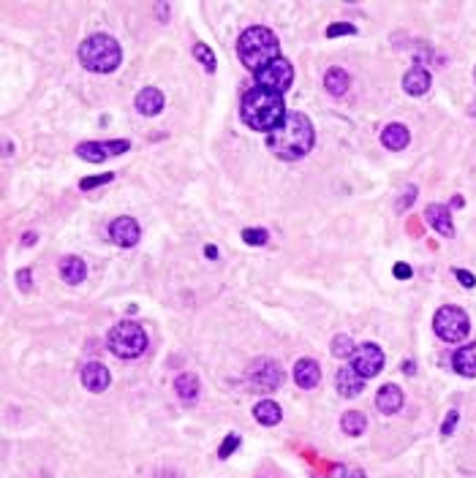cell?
<instances>
[{
  "instance_id": "cell-21",
  "label": "cell",
  "mask_w": 476,
  "mask_h": 478,
  "mask_svg": "<svg viewBox=\"0 0 476 478\" xmlns=\"http://www.w3.org/2000/svg\"><path fill=\"white\" fill-rule=\"evenodd\" d=\"M403 90H406L408 95H425V92L430 90V74H428V68L414 66V68L403 77Z\"/></svg>"
},
{
  "instance_id": "cell-10",
  "label": "cell",
  "mask_w": 476,
  "mask_h": 478,
  "mask_svg": "<svg viewBox=\"0 0 476 478\" xmlns=\"http://www.w3.org/2000/svg\"><path fill=\"white\" fill-rule=\"evenodd\" d=\"M351 367L365 381L368 378H376L384 370V350L376 346V343H362V346H356V353L351 356Z\"/></svg>"
},
{
  "instance_id": "cell-20",
  "label": "cell",
  "mask_w": 476,
  "mask_h": 478,
  "mask_svg": "<svg viewBox=\"0 0 476 478\" xmlns=\"http://www.w3.org/2000/svg\"><path fill=\"white\" fill-rule=\"evenodd\" d=\"M408 141H411V133L406 126H400V123H392L387 128L381 130V144L392 150V152H400V150H406L408 147Z\"/></svg>"
},
{
  "instance_id": "cell-25",
  "label": "cell",
  "mask_w": 476,
  "mask_h": 478,
  "mask_svg": "<svg viewBox=\"0 0 476 478\" xmlns=\"http://www.w3.org/2000/svg\"><path fill=\"white\" fill-rule=\"evenodd\" d=\"M365 427H368V419H365V413H359V410H348L346 416L341 419V430L351 437H356V435L365 432Z\"/></svg>"
},
{
  "instance_id": "cell-18",
  "label": "cell",
  "mask_w": 476,
  "mask_h": 478,
  "mask_svg": "<svg viewBox=\"0 0 476 478\" xmlns=\"http://www.w3.org/2000/svg\"><path fill=\"white\" fill-rule=\"evenodd\" d=\"M335 386H338V391L343 394V397H356L359 391L365 389V378L348 364V367H343V370H338V375H335Z\"/></svg>"
},
{
  "instance_id": "cell-19",
  "label": "cell",
  "mask_w": 476,
  "mask_h": 478,
  "mask_svg": "<svg viewBox=\"0 0 476 478\" xmlns=\"http://www.w3.org/2000/svg\"><path fill=\"white\" fill-rule=\"evenodd\" d=\"M174 391H177L180 402L193 405V402L199 399V391H202V384H199L196 372H182V375H177V381H174Z\"/></svg>"
},
{
  "instance_id": "cell-6",
  "label": "cell",
  "mask_w": 476,
  "mask_h": 478,
  "mask_svg": "<svg viewBox=\"0 0 476 478\" xmlns=\"http://www.w3.org/2000/svg\"><path fill=\"white\" fill-rule=\"evenodd\" d=\"M433 329L444 343H463L468 337V332H471V321H468V315L460 307L446 304V307H441L435 312Z\"/></svg>"
},
{
  "instance_id": "cell-24",
  "label": "cell",
  "mask_w": 476,
  "mask_h": 478,
  "mask_svg": "<svg viewBox=\"0 0 476 478\" xmlns=\"http://www.w3.org/2000/svg\"><path fill=\"white\" fill-rule=\"evenodd\" d=\"M324 87H327V92L335 95V98L346 95L348 87H351V77H348V71H343V68H330L327 77H324Z\"/></svg>"
},
{
  "instance_id": "cell-7",
  "label": "cell",
  "mask_w": 476,
  "mask_h": 478,
  "mask_svg": "<svg viewBox=\"0 0 476 478\" xmlns=\"http://www.w3.org/2000/svg\"><path fill=\"white\" fill-rule=\"evenodd\" d=\"M294 82V66L286 60V57H278L272 63H267L261 71H256V85L264 90H272V92H286Z\"/></svg>"
},
{
  "instance_id": "cell-37",
  "label": "cell",
  "mask_w": 476,
  "mask_h": 478,
  "mask_svg": "<svg viewBox=\"0 0 476 478\" xmlns=\"http://www.w3.org/2000/svg\"><path fill=\"white\" fill-rule=\"evenodd\" d=\"M403 372H406V375H414V372H417V364H414L411 359H406V361H403Z\"/></svg>"
},
{
  "instance_id": "cell-36",
  "label": "cell",
  "mask_w": 476,
  "mask_h": 478,
  "mask_svg": "<svg viewBox=\"0 0 476 478\" xmlns=\"http://www.w3.org/2000/svg\"><path fill=\"white\" fill-rule=\"evenodd\" d=\"M392 272H394V277H397V280H408V277L414 275L408 263H394V269H392Z\"/></svg>"
},
{
  "instance_id": "cell-40",
  "label": "cell",
  "mask_w": 476,
  "mask_h": 478,
  "mask_svg": "<svg viewBox=\"0 0 476 478\" xmlns=\"http://www.w3.org/2000/svg\"><path fill=\"white\" fill-rule=\"evenodd\" d=\"M166 14H169V8H166V3H158V17H161V19H166Z\"/></svg>"
},
{
  "instance_id": "cell-2",
  "label": "cell",
  "mask_w": 476,
  "mask_h": 478,
  "mask_svg": "<svg viewBox=\"0 0 476 478\" xmlns=\"http://www.w3.org/2000/svg\"><path fill=\"white\" fill-rule=\"evenodd\" d=\"M313 141H316V130H313V123L307 120V114H303V112H289L286 123L267 136V147L280 161L305 158L310 152Z\"/></svg>"
},
{
  "instance_id": "cell-34",
  "label": "cell",
  "mask_w": 476,
  "mask_h": 478,
  "mask_svg": "<svg viewBox=\"0 0 476 478\" xmlns=\"http://www.w3.org/2000/svg\"><path fill=\"white\" fill-rule=\"evenodd\" d=\"M17 286H19L22 291H30V286H33V275H30V269H19V272H17Z\"/></svg>"
},
{
  "instance_id": "cell-38",
  "label": "cell",
  "mask_w": 476,
  "mask_h": 478,
  "mask_svg": "<svg viewBox=\"0 0 476 478\" xmlns=\"http://www.w3.org/2000/svg\"><path fill=\"white\" fill-rule=\"evenodd\" d=\"M22 245H28V248H30V245H36V234H33V231H28V234L22 237Z\"/></svg>"
},
{
  "instance_id": "cell-39",
  "label": "cell",
  "mask_w": 476,
  "mask_h": 478,
  "mask_svg": "<svg viewBox=\"0 0 476 478\" xmlns=\"http://www.w3.org/2000/svg\"><path fill=\"white\" fill-rule=\"evenodd\" d=\"M204 256H207V259L216 261V259H218V248H216V245H207V248H204Z\"/></svg>"
},
{
  "instance_id": "cell-5",
  "label": "cell",
  "mask_w": 476,
  "mask_h": 478,
  "mask_svg": "<svg viewBox=\"0 0 476 478\" xmlns=\"http://www.w3.org/2000/svg\"><path fill=\"white\" fill-rule=\"evenodd\" d=\"M106 346L117 359H139L147 350V332L136 321H120L112 326Z\"/></svg>"
},
{
  "instance_id": "cell-9",
  "label": "cell",
  "mask_w": 476,
  "mask_h": 478,
  "mask_svg": "<svg viewBox=\"0 0 476 478\" xmlns=\"http://www.w3.org/2000/svg\"><path fill=\"white\" fill-rule=\"evenodd\" d=\"M131 150L128 139H115V141H82L77 144V155L85 158L90 163H104L106 158H115V155H123Z\"/></svg>"
},
{
  "instance_id": "cell-35",
  "label": "cell",
  "mask_w": 476,
  "mask_h": 478,
  "mask_svg": "<svg viewBox=\"0 0 476 478\" xmlns=\"http://www.w3.org/2000/svg\"><path fill=\"white\" fill-rule=\"evenodd\" d=\"M455 277L460 280L463 288H474L476 286V277L471 275V272H466V269H455Z\"/></svg>"
},
{
  "instance_id": "cell-28",
  "label": "cell",
  "mask_w": 476,
  "mask_h": 478,
  "mask_svg": "<svg viewBox=\"0 0 476 478\" xmlns=\"http://www.w3.org/2000/svg\"><path fill=\"white\" fill-rule=\"evenodd\" d=\"M242 239H245V245H251V248H261V245H267L269 234H267L264 228H245V231H242Z\"/></svg>"
},
{
  "instance_id": "cell-16",
  "label": "cell",
  "mask_w": 476,
  "mask_h": 478,
  "mask_svg": "<svg viewBox=\"0 0 476 478\" xmlns=\"http://www.w3.org/2000/svg\"><path fill=\"white\" fill-rule=\"evenodd\" d=\"M318 381H321V367L313 359H300L294 364V384L300 389H313L318 386Z\"/></svg>"
},
{
  "instance_id": "cell-26",
  "label": "cell",
  "mask_w": 476,
  "mask_h": 478,
  "mask_svg": "<svg viewBox=\"0 0 476 478\" xmlns=\"http://www.w3.org/2000/svg\"><path fill=\"white\" fill-rule=\"evenodd\" d=\"M354 353H356V346H354V340L348 335H335L332 337V356L335 359H348Z\"/></svg>"
},
{
  "instance_id": "cell-22",
  "label": "cell",
  "mask_w": 476,
  "mask_h": 478,
  "mask_svg": "<svg viewBox=\"0 0 476 478\" xmlns=\"http://www.w3.org/2000/svg\"><path fill=\"white\" fill-rule=\"evenodd\" d=\"M60 277H63L66 283H71V286L85 283V277H87L85 261L79 259V256H66V259L60 261Z\"/></svg>"
},
{
  "instance_id": "cell-43",
  "label": "cell",
  "mask_w": 476,
  "mask_h": 478,
  "mask_svg": "<svg viewBox=\"0 0 476 478\" xmlns=\"http://www.w3.org/2000/svg\"><path fill=\"white\" fill-rule=\"evenodd\" d=\"M474 79H476V68H474Z\"/></svg>"
},
{
  "instance_id": "cell-29",
  "label": "cell",
  "mask_w": 476,
  "mask_h": 478,
  "mask_svg": "<svg viewBox=\"0 0 476 478\" xmlns=\"http://www.w3.org/2000/svg\"><path fill=\"white\" fill-rule=\"evenodd\" d=\"M237 448H240V435H237V432L226 435V437H223V443H220V448H218V457H220V459H229V457H231Z\"/></svg>"
},
{
  "instance_id": "cell-33",
  "label": "cell",
  "mask_w": 476,
  "mask_h": 478,
  "mask_svg": "<svg viewBox=\"0 0 476 478\" xmlns=\"http://www.w3.org/2000/svg\"><path fill=\"white\" fill-rule=\"evenodd\" d=\"M457 421H460V413H457V410H449V413H446V419H444V424H441V435H444V437H449V435L455 432Z\"/></svg>"
},
{
  "instance_id": "cell-4",
  "label": "cell",
  "mask_w": 476,
  "mask_h": 478,
  "mask_svg": "<svg viewBox=\"0 0 476 478\" xmlns=\"http://www.w3.org/2000/svg\"><path fill=\"white\" fill-rule=\"evenodd\" d=\"M123 60V49L106 33L87 36L79 46V63L93 74H112Z\"/></svg>"
},
{
  "instance_id": "cell-42",
  "label": "cell",
  "mask_w": 476,
  "mask_h": 478,
  "mask_svg": "<svg viewBox=\"0 0 476 478\" xmlns=\"http://www.w3.org/2000/svg\"><path fill=\"white\" fill-rule=\"evenodd\" d=\"M468 114H474V117H476V101H474V103H471V109H468Z\"/></svg>"
},
{
  "instance_id": "cell-1",
  "label": "cell",
  "mask_w": 476,
  "mask_h": 478,
  "mask_svg": "<svg viewBox=\"0 0 476 478\" xmlns=\"http://www.w3.org/2000/svg\"><path fill=\"white\" fill-rule=\"evenodd\" d=\"M240 114H242V123L251 130H264V133H272L278 130L289 112H286V103H283V95L280 92H272V90H264V87H251L245 95H242V103H240Z\"/></svg>"
},
{
  "instance_id": "cell-8",
  "label": "cell",
  "mask_w": 476,
  "mask_h": 478,
  "mask_svg": "<svg viewBox=\"0 0 476 478\" xmlns=\"http://www.w3.org/2000/svg\"><path fill=\"white\" fill-rule=\"evenodd\" d=\"M248 384L256 391H275L283 386V370L275 359H256L251 372H248Z\"/></svg>"
},
{
  "instance_id": "cell-12",
  "label": "cell",
  "mask_w": 476,
  "mask_h": 478,
  "mask_svg": "<svg viewBox=\"0 0 476 478\" xmlns=\"http://www.w3.org/2000/svg\"><path fill=\"white\" fill-rule=\"evenodd\" d=\"M79 378H82V386L87 391H93V394H101V391L109 389V384H112V375H109V370L101 364V361H90L82 367V372H79Z\"/></svg>"
},
{
  "instance_id": "cell-41",
  "label": "cell",
  "mask_w": 476,
  "mask_h": 478,
  "mask_svg": "<svg viewBox=\"0 0 476 478\" xmlns=\"http://www.w3.org/2000/svg\"><path fill=\"white\" fill-rule=\"evenodd\" d=\"M348 478H365V473H362V470H351V473H348Z\"/></svg>"
},
{
  "instance_id": "cell-30",
  "label": "cell",
  "mask_w": 476,
  "mask_h": 478,
  "mask_svg": "<svg viewBox=\"0 0 476 478\" xmlns=\"http://www.w3.org/2000/svg\"><path fill=\"white\" fill-rule=\"evenodd\" d=\"M356 33V28L351 25V22H335V25H330L327 28V39H338V36H354Z\"/></svg>"
},
{
  "instance_id": "cell-14",
  "label": "cell",
  "mask_w": 476,
  "mask_h": 478,
  "mask_svg": "<svg viewBox=\"0 0 476 478\" xmlns=\"http://www.w3.org/2000/svg\"><path fill=\"white\" fill-rule=\"evenodd\" d=\"M136 109H139V114H147V117L161 114V109H164V92H161L158 87H144V90H139V95H136Z\"/></svg>"
},
{
  "instance_id": "cell-32",
  "label": "cell",
  "mask_w": 476,
  "mask_h": 478,
  "mask_svg": "<svg viewBox=\"0 0 476 478\" xmlns=\"http://www.w3.org/2000/svg\"><path fill=\"white\" fill-rule=\"evenodd\" d=\"M417 201V185H408L403 193H400V201H397V212H406L411 204Z\"/></svg>"
},
{
  "instance_id": "cell-27",
  "label": "cell",
  "mask_w": 476,
  "mask_h": 478,
  "mask_svg": "<svg viewBox=\"0 0 476 478\" xmlns=\"http://www.w3.org/2000/svg\"><path fill=\"white\" fill-rule=\"evenodd\" d=\"M193 57L204 66V71H210V74L216 71V54H213V49H210L207 43H202V41L193 43Z\"/></svg>"
},
{
  "instance_id": "cell-3",
  "label": "cell",
  "mask_w": 476,
  "mask_h": 478,
  "mask_svg": "<svg viewBox=\"0 0 476 478\" xmlns=\"http://www.w3.org/2000/svg\"><path fill=\"white\" fill-rule=\"evenodd\" d=\"M237 54H240V60H242V66L248 68V71H261L267 63H272V60H278L280 57V46H278V36L269 30V28H248L242 36H240V41H237Z\"/></svg>"
},
{
  "instance_id": "cell-11",
  "label": "cell",
  "mask_w": 476,
  "mask_h": 478,
  "mask_svg": "<svg viewBox=\"0 0 476 478\" xmlns=\"http://www.w3.org/2000/svg\"><path fill=\"white\" fill-rule=\"evenodd\" d=\"M109 237H112V242L120 245V248H133V245L139 242V237H142V234H139V223L128 215L115 217L112 226H109Z\"/></svg>"
},
{
  "instance_id": "cell-15",
  "label": "cell",
  "mask_w": 476,
  "mask_h": 478,
  "mask_svg": "<svg viewBox=\"0 0 476 478\" xmlns=\"http://www.w3.org/2000/svg\"><path fill=\"white\" fill-rule=\"evenodd\" d=\"M452 367H455V372L463 375V378H476V343L457 348V350L452 353Z\"/></svg>"
},
{
  "instance_id": "cell-17",
  "label": "cell",
  "mask_w": 476,
  "mask_h": 478,
  "mask_svg": "<svg viewBox=\"0 0 476 478\" xmlns=\"http://www.w3.org/2000/svg\"><path fill=\"white\" fill-rule=\"evenodd\" d=\"M376 408H379L384 416L397 413V410L403 408V389H400V386H394V384L381 386V389H379V394H376Z\"/></svg>"
},
{
  "instance_id": "cell-13",
  "label": "cell",
  "mask_w": 476,
  "mask_h": 478,
  "mask_svg": "<svg viewBox=\"0 0 476 478\" xmlns=\"http://www.w3.org/2000/svg\"><path fill=\"white\" fill-rule=\"evenodd\" d=\"M425 220L430 223V228H435L441 237H452V234H455L452 212H449V207H444V204H428Z\"/></svg>"
},
{
  "instance_id": "cell-23",
  "label": "cell",
  "mask_w": 476,
  "mask_h": 478,
  "mask_svg": "<svg viewBox=\"0 0 476 478\" xmlns=\"http://www.w3.org/2000/svg\"><path fill=\"white\" fill-rule=\"evenodd\" d=\"M254 416H256V421L264 424V427H275V424H280L283 410H280L278 402H272V399H261V402H256V408H254Z\"/></svg>"
},
{
  "instance_id": "cell-31",
  "label": "cell",
  "mask_w": 476,
  "mask_h": 478,
  "mask_svg": "<svg viewBox=\"0 0 476 478\" xmlns=\"http://www.w3.org/2000/svg\"><path fill=\"white\" fill-rule=\"evenodd\" d=\"M115 179V174H95V177H85L82 182H79V188L82 190H93V188H98V185H106V182H112Z\"/></svg>"
}]
</instances>
